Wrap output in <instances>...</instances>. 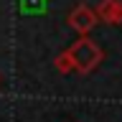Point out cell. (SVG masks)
<instances>
[{"label":"cell","mask_w":122,"mask_h":122,"mask_svg":"<svg viewBox=\"0 0 122 122\" xmlns=\"http://www.w3.org/2000/svg\"><path fill=\"white\" fill-rule=\"evenodd\" d=\"M66 53L71 56V64H74L76 71H92L99 64V59H102V51L97 48V43L86 36H81Z\"/></svg>","instance_id":"1"},{"label":"cell","mask_w":122,"mask_h":122,"mask_svg":"<svg viewBox=\"0 0 122 122\" xmlns=\"http://www.w3.org/2000/svg\"><path fill=\"white\" fill-rule=\"evenodd\" d=\"M69 23H71V28L79 30V33H89L92 28H94V23H97V15H94V10L86 5H76L74 10H71V15H69Z\"/></svg>","instance_id":"2"},{"label":"cell","mask_w":122,"mask_h":122,"mask_svg":"<svg viewBox=\"0 0 122 122\" xmlns=\"http://www.w3.org/2000/svg\"><path fill=\"white\" fill-rule=\"evenodd\" d=\"M97 18H104L107 23H122V3L120 0H102L94 10Z\"/></svg>","instance_id":"3"},{"label":"cell","mask_w":122,"mask_h":122,"mask_svg":"<svg viewBox=\"0 0 122 122\" xmlns=\"http://www.w3.org/2000/svg\"><path fill=\"white\" fill-rule=\"evenodd\" d=\"M56 69H59V71H64V74H66V71H74V64H71V56H69L66 51L61 53L59 59H56Z\"/></svg>","instance_id":"4"}]
</instances>
